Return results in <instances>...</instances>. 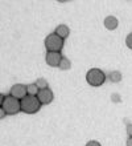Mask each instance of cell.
I'll return each instance as SVG.
<instances>
[{
	"mask_svg": "<svg viewBox=\"0 0 132 146\" xmlns=\"http://www.w3.org/2000/svg\"><path fill=\"white\" fill-rule=\"evenodd\" d=\"M0 108L4 109V111L9 115L17 114L21 111V101L15 98L11 94H0Z\"/></svg>",
	"mask_w": 132,
	"mask_h": 146,
	"instance_id": "obj_1",
	"label": "cell"
},
{
	"mask_svg": "<svg viewBox=\"0 0 132 146\" xmlns=\"http://www.w3.org/2000/svg\"><path fill=\"white\" fill-rule=\"evenodd\" d=\"M41 102L37 98V96H28L21 100V111L26 114H34L41 109Z\"/></svg>",
	"mask_w": 132,
	"mask_h": 146,
	"instance_id": "obj_2",
	"label": "cell"
},
{
	"mask_svg": "<svg viewBox=\"0 0 132 146\" xmlns=\"http://www.w3.org/2000/svg\"><path fill=\"white\" fill-rule=\"evenodd\" d=\"M86 81L91 86H100L106 81V74L99 68H93L86 73Z\"/></svg>",
	"mask_w": 132,
	"mask_h": 146,
	"instance_id": "obj_3",
	"label": "cell"
},
{
	"mask_svg": "<svg viewBox=\"0 0 132 146\" xmlns=\"http://www.w3.org/2000/svg\"><path fill=\"white\" fill-rule=\"evenodd\" d=\"M65 40L56 33H50L45 38V48L48 52H61Z\"/></svg>",
	"mask_w": 132,
	"mask_h": 146,
	"instance_id": "obj_4",
	"label": "cell"
},
{
	"mask_svg": "<svg viewBox=\"0 0 132 146\" xmlns=\"http://www.w3.org/2000/svg\"><path fill=\"white\" fill-rule=\"evenodd\" d=\"M9 94L21 101L23 98H25L28 96V88H26V85L23 84H15L9 90Z\"/></svg>",
	"mask_w": 132,
	"mask_h": 146,
	"instance_id": "obj_5",
	"label": "cell"
},
{
	"mask_svg": "<svg viewBox=\"0 0 132 146\" xmlns=\"http://www.w3.org/2000/svg\"><path fill=\"white\" fill-rule=\"evenodd\" d=\"M62 54L61 52H46V56H45V60H46V64L49 66H60L61 61H62Z\"/></svg>",
	"mask_w": 132,
	"mask_h": 146,
	"instance_id": "obj_6",
	"label": "cell"
},
{
	"mask_svg": "<svg viewBox=\"0 0 132 146\" xmlns=\"http://www.w3.org/2000/svg\"><path fill=\"white\" fill-rule=\"evenodd\" d=\"M37 98L40 100V102H41L42 105H48L53 101L54 94H53V92H52V89L50 88H45V89H41V90L38 92Z\"/></svg>",
	"mask_w": 132,
	"mask_h": 146,
	"instance_id": "obj_7",
	"label": "cell"
},
{
	"mask_svg": "<svg viewBox=\"0 0 132 146\" xmlns=\"http://www.w3.org/2000/svg\"><path fill=\"white\" fill-rule=\"evenodd\" d=\"M118 24H119V21H118V19L115 17V16H107V17L104 19V27L107 28L108 31L116 29Z\"/></svg>",
	"mask_w": 132,
	"mask_h": 146,
	"instance_id": "obj_8",
	"label": "cell"
},
{
	"mask_svg": "<svg viewBox=\"0 0 132 146\" xmlns=\"http://www.w3.org/2000/svg\"><path fill=\"white\" fill-rule=\"evenodd\" d=\"M56 35H58L61 38H66L69 36V33H70V29H69L68 25H65V24H61V25H58V27L56 28V32H54Z\"/></svg>",
	"mask_w": 132,
	"mask_h": 146,
	"instance_id": "obj_9",
	"label": "cell"
},
{
	"mask_svg": "<svg viewBox=\"0 0 132 146\" xmlns=\"http://www.w3.org/2000/svg\"><path fill=\"white\" fill-rule=\"evenodd\" d=\"M26 88H28V94H29V96H37L38 92H40V88L36 85V82H34V84L26 85Z\"/></svg>",
	"mask_w": 132,
	"mask_h": 146,
	"instance_id": "obj_10",
	"label": "cell"
},
{
	"mask_svg": "<svg viewBox=\"0 0 132 146\" xmlns=\"http://www.w3.org/2000/svg\"><path fill=\"white\" fill-rule=\"evenodd\" d=\"M70 66H72L70 60H69L68 57H65V56H64V57H62V61H61V64H60V66H58V68H60L61 70H68Z\"/></svg>",
	"mask_w": 132,
	"mask_h": 146,
	"instance_id": "obj_11",
	"label": "cell"
},
{
	"mask_svg": "<svg viewBox=\"0 0 132 146\" xmlns=\"http://www.w3.org/2000/svg\"><path fill=\"white\" fill-rule=\"evenodd\" d=\"M110 80L112 82H119L121 80V73L118 72V70H114V72L110 73Z\"/></svg>",
	"mask_w": 132,
	"mask_h": 146,
	"instance_id": "obj_12",
	"label": "cell"
},
{
	"mask_svg": "<svg viewBox=\"0 0 132 146\" xmlns=\"http://www.w3.org/2000/svg\"><path fill=\"white\" fill-rule=\"evenodd\" d=\"M36 85L40 88V90H41V89H45V88H49L45 78H40V80H37V81H36Z\"/></svg>",
	"mask_w": 132,
	"mask_h": 146,
	"instance_id": "obj_13",
	"label": "cell"
},
{
	"mask_svg": "<svg viewBox=\"0 0 132 146\" xmlns=\"http://www.w3.org/2000/svg\"><path fill=\"white\" fill-rule=\"evenodd\" d=\"M125 44L128 46L129 49H132V33H129L127 37H125Z\"/></svg>",
	"mask_w": 132,
	"mask_h": 146,
	"instance_id": "obj_14",
	"label": "cell"
},
{
	"mask_svg": "<svg viewBox=\"0 0 132 146\" xmlns=\"http://www.w3.org/2000/svg\"><path fill=\"white\" fill-rule=\"evenodd\" d=\"M86 146H102V145H100L98 141H89V142L86 143Z\"/></svg>",
	"mask_w": 132,
	"mask_h": 146,
	"instance_id": "obj_15",
	"label": "cell"
},
{
	"mask_svg": "<svg viewBox=\"0 0 132 146\" xmlns=\"http://www.w3.org/2000/svg\"><path fill=\"white\" fill-rule=\"evenodd\" d=\"M127 134H128V137H132V123L127 125Z\"/></svg>",
	"mask_w": 132,
	"mask_h": 146,
	"instance_id": "obj_16",
	"label": "cell"
},
{
	"mask_svg": "<svg viewBox=\"0 0 132 146\" xmlns=\"http://www.w3.org/2000/svg\"><path fill=\"white\" fill-rule=\"evenodd\" d=\"M5 115H7V113L4 111V109H1V108H0V118L3 119L4 117H5Z\"/></svg>",
	"mask_w": 132,
	"mask_h": 146,
	"instance_id": "obj_17",
	"label": "cell"
},
{
	"mask_svg": "<svg viewBox=\"0 0 132 146\" xmlns=\"http://www.w3.org/2000/svg\"><path fill=\"white\" fill-rule=\"evenodd\" d=\"M127 146H132V137H128V139H127Z\"/></svg>",
	"mask_w": 132,
	"mask_h": 146,
	"instance_id": "obj_18",
	"label": "cell"
}]
</instances>
